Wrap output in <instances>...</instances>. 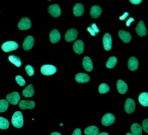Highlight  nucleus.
Listing matches in <instances>:
<instances>
[{
	"label": "nucleus",
	"instance_id": "5",
	"mask_svg": "<svg viewBox=\"0 0 148 135\" xmlns=\"http://www.w3.org/2000/svg\"><path fill=\"white\" fill-rule=\"evenodd\" d=\"M116 118L113 114L108 112L103 115L101 119V124L103 126L108 127L114 124L115 122Z\"/></svg>",
	"mask_w": 148,
	"mask_h": 135
},
{
	"label": "nucleus",
	"instance_id": "41",
	"mask_svg": "<svg viewBox=\"0 0 148 135\" xmlns=\"http://www.w3.org/2000/svg\"><path fill=\"white\" fill-rule=\"evenodd\" d=\"M133 135L132 134H131L130 132H128V133H127L126 134V135Z\"/></svg>",
	"mask_w": 148,
	"mask_h": 135
},
{
	"label": "nucleus",
	"instance_id": "32",
	"mask_svg": "<svg viewBox=\"0 0 148 135\" xmlns=\"http://www.w3.org/2000/svg\"><path fill=\"white\" fill-rule=\"evenodd\" d=\"M8 102L7 100H0V112H5L8 108Z\"/></svg>",
	"mask_w": 148,
	"mask_h": 135
},
{
	"label": "nucleus",
	"instance_id": "20",
	"mask_svg": "<svg viewBox=\"0 0 148 135\" xmlns=\"http://www.w3.org/2000/svg\"><path fill=\"white\" fill-rule=\"evenodd\" d=\"M75 80L78 83L82 84L89 82L90 78L88 74L84 73H80L77 74L75 76Z\"/></svg>",
	"mask_w": 148,
	"mask_h": 135
},
{
	"label": "nucleus",
	"instance_id": "4",
	"mask_svg": "<svg viewBox=\"0 0 148 135\" xmlns=\"http://www.w3.org/2000/svg\"><path fill=\"white\" fill-rule=\"evenodd\" d=\"M47 12L53 18H58L61 15V9L58 4H53L47 8Z\"/></svg>",
	"mask_w": 148,
	"mask_h": 135
},
{
	"label": "nucleus",
	"instance_id": "35",
	"mask_svg": "<svg viewBox=\"0 0 148 135\" xmlns=\"http://www.w3.org/2000/svg\"><path fill=\"white\" fill-rule=\"evenodd\" d=\"M143 129V130L146 132L147 134L148 133V119H145L142 123Z\"/></svg>",
	"mask_w": 148,
	"mask_h": 135
},
{
	"label": "nucleus",
	"instance_id": "3",
	"mask_svg": "<svg viewBox=\"0 0 148 135\" xmlns=\"http://www.w3.org/2000/svg\"><path fill=\"white\" fill-rule=\"evenodd\" d=\"M40 72L45 76L52 75L57 72V68L52 64H45L41 67Z\"/></svg>",
	"mask_w": 148,
	"mask_h": 135
},
{
	"label": "nucleus",
	"instance_id": "14",
	"mask_svg": "<svg viewBox=\"0 0 148 135\" xmlns=\"http://www.w3.org/2000/svg\"><path fill=\"white\" fill-rule=\"evenodd\" d=\"M49 39L52 44H56L61 40V34L57 29H53L49 34Z\"/></svg>",
	"mask_w": 148,
	"mask_h": 135
},
{
	"label": "nucleus",
	"instance_id": "39",
	"mask_svg": "<svg viewBox=\"0 0 148 135\" xmlns=\"http://www.w3.org/2000/svg\"><path fill=\"white\" fill-rule=\"evenodd\" d=\"M50 135H62V134L58 132H52Z\"/></svg>",
	"mask_w": 148,
	"mask_h": 135
},
{
	"label": "nucleus",
	"instance_id": "38",
	"mask_svg": "<svg viewBox=\"0 0 148 135\" xmlns=\"http://www.w3.org/2000/svg\"><path fill=\"white\" fill-rule=\"evenodd\" d=\"M128 15H129V13H127V12H125V14H124V15H123L122 16L120 17V18L123 17V19H122V20H124L126 17H128Z\"/></svg>",
	"mask_w": 148,
	"mask_h": 135
},
{
	"label": "nucleus",
	"instance_id": "13",
	"mask_svg": "<svg viewBox=\"0 0 148 135\" xmlns=\"http://www.w3.org/2000/svg\"><path fill=\"white\" fill-rule=\"evenodd\" d=\"M136 31L137 34L141 36V37H144L147 34V30L146 28L145 23L143 20H140L136 28Z\"/></svg>",
	"mask_w": 148,
	"mask_h": 135
},
{
	"label": "nucleus",
	"instance_id": "2",
	"mask_svg": "<svg viewBox=\"0 0 148 135\" xmlns=\"http://www.w3.org/2000/svg\"><path fill=\"white\" fill-rule=\"evenodd\" d=\"M19 47V44L17 42L13 41H7L2 44L1 46L2 50L8 53L12 51H15L17 50Z\"/></svg>",
	"mask_w": 148,
	"mask_h": 135
},
{
	"label": "nucleus",
	"instance_id": "26",
	"mask_svg": "<svg viewBox=\"0 0 148 135\" xmlns=\"http://www.w3.org/2000/svg\"><path fill=\"white\" fill-rule=\"evenodd\" d=\"M84 134L86 135H98L99 130L96 126H90L84 130Z\"/></svg>",
	"mask_w": 148,
	"mask_h": 135
},
{
	"label": "nucleus",
	"instance_id": "40",
	"mask_svg": "<svg viewBox=\"0 0 148 135\" xmlns=\"http://www.w3.org/2000/svg\"><path fill=\"white\" fill-rule=\"evenodd\" d=\"M98 135H109L108 132H101V133H100Z\"/></svg>",
	"mask_w": 148,
	"mask_h": 135
},
{
	"label": "nucleus",
	"instance_id": "11",
	"mask_svg": "<svg viewBox=\"0 0 148 135\" xmlns=\"http://www.w3.org/2000/svg\"><path fill=\"white\" fill-rule=\"evenodd\" d=\"M135 109H136L135 101L133 99L130 98L127 99L125 102V112L128 113V114H131L133 112H134Z\"/></svg>",
	"mask_w": 148,
	"mask_h": 135
},
{
	"label": "nucleus",
	"instance_id": "22",
	"mask_svg": "<svg viewBox=\"0 0 148 135\" xmlns=\"http://www.w3.org/2000/svg\"><path fill=\"white\" fill-rule=\"evenodd\" d=\"M83 67L85 70L90 72L93 69V64L91 58L88 56H86L83 59Z\"/></svg>",
	"mask_w": 148,
	"mask_h": 135
},
{
	"label": "nucleus",
	"instance_id": "19",
	"mask_svg": "<svg viewBox=\"0 0 148 135\" xmlns=\"http://www.w3.org/2000/svg\"><path fill=\"white\" fill-rule=\"evenodd\" d=\"M73 12L75 17L82 16L84 13V6L81 3H76L73 7Z\"/></svg>",
	"mask_w": 148,
	"mask_h": 135
},
{
	"label": "nucleus",
	"instance_id": "10",
	"mask_svg": "<svg viewBox=\"0 0 148 135\" xmlns=\"http://www.w3.org/2000/svg\"><path fill=\"white\" fill-rule=\"evenodd\" d=\"M34 45V38L33 36H28L23 41V48L24 51H28L30 50Z\"/></svg>",
	"mask_w": 148,
	"mask_h": 135
},
{
	"label": "nucleus",
	"instance_id": "31",
	"mask_svg": "<svg viewBox=\"0 0 148 135\" xmlns=\"http://www.w3.org/2000/svg\"><path fill=\"white\" fill-rule=\"evenodd\" d=\"M110 90V86L107 84H105V83H103L100 85L99 87V92L102 95L108 93Z\"/></svg>",
	"mask_w": 148,
	"mask_h": 135
},
{
	"label": "nucleus",
	"instance_id": "23",
	"mask_svg": "<svg viewBox=\"0 0 148 135\" xmlns=\"http://www.w3.org/2000/svg\"><path fill=\"white\" fill-rule=\"evenodd\" d=\"M35 89L33 85L32 84H29L23 90V96L25 98H29V97H33L34 95Z\"/></svg>",
	"mask_w": 148,
	"mask_h": 135
},
{
	"label": "nucleus",
	"instance_id": "30",
	"mask_svg": "<svg viewBox=\"0 0 148 135\" xmlns=\"http://www.w3.org/2000/svg\"><path fill=\"white\" fill-rule=\"evenodd\" d=\"M10 127L9 121L3 117H0V129L7 130Z\"/></svg>",
	"mask_w": 148,
	"mask_h": 135
},
{
	"label": "nucleus",
	"instance_id": "34",
	"mask_svg": "<svg viewBox=\"0 0 148 135\" xmlns=\"http://www.w3.org/2000/svg\"><path fill=\"white\" fill-rule=\"evenodd\" d=\"M15 80H16V81L17 83V84L19 85L20 86L23 87L26 84L25 80L21 75H17L15 78Z\"/></svg>",
	"mask_w": 148,
	"mask_h": 135
},
{
	"label": "nucleus",
	"instance_id": "37",
	"mask_svg": "<svg viewBox=\"0 0 148 135\" xmlns=\"http://www.w3.org/2000/svg\"><path fill=\"white\" fill-rule=\"evenodd\" d=\"M72 135H82V131L79 128H77L74 130L73 133Z\"/></svg>",
	"mask_w": 148,
	"mask_h": 135
},
{
	"label": "nucleus",
	"instance_id": "7",
	"mask_svg": "<svg viewBox=\"0 0 148 135\" xmlns=\"http://www.w3.org/2000/svg\"><path fill=\"white\" fill-rule=\"evenodd\" d=\"M6 99L8 102L10 103L12 105L16 106L21 100V96L18 92H13L7 95Z\"/></svg>",
	"mask_w": 148,
	"mask_h": 135
},
{
	"label": "nucleus",
	"instance_id": "15",
	"mask_svg": "<svg viewBox=\"0 0 148 135\" xmlns=\"http://www.w3.org/2000/svg\"><path fill=\"white\" fill-rule=\"evenodd\" d=\"M73 48L74 52L77 55H81L83 53L84 51V44L83 42V41L78 40L75 42L73 46Z\"/></svg>",
	"mask_w": 148,
	"mask_h": 135
},
{
	"label": "nucleus",
	"instance_id": "25",
	"mask_svg": "<svg viewBox=\"0 0 148 135\" xmlns=\"http://www.w3.org/2000/svg\"><path fill=\"white\" fill-rule=\"evenodd\" d=\"M131 131L133 135H142V127L138 123L132 124Z\"/></svg>",
	"mask_w": 148,
	"mask_h": 135
},
{
	"label": "nucleus",
	"instance_id": "27",
	"mask_svg": "<svg viewBox=\"0 0 148 135\" xmlns=\"http://www.w3.org/2000/svg\"><path fill=\"white\" fill-rule=\"evenodd\" d=\"M118 59L116 56H112L108 58V61L106 63V67L109 69L114 68L117 64Z\"/></svg>",
	"mask_w": 148,
	"mask_h": 135
},
{
	"label": "nucleus",
	"instance_id": "33",
	"mask_svg": "<svg viewBox=\"0 0 148 135\" xmlns=\"http://www.w3.org/2000/svg\"><path fill=\"white\" fill-rule=\"evenodd\" d=\"M25 70L29 76H33L34 75V69L32 65L29 64L27 65L25 67Z\"/></svg>",
	"mask_w": 148,
	"mask_h": 135
},
{
	"label": "nucleus",
	"instance_id": "28",
	"mask_svg": "<svg viewBox=\"0 0 148 135\" xmlns=\"http://www.w3.org/2000/svg\"><path fill=\"white\" fill-rule=\"evenodd\" d=\"M8 60L17 67H20L22 64V62L21 61V59H20V58L16 56L10 55L8 56Z\"/></svg>",
	"mask_w": 148,
	"mask_h": 135
},
{
	"label": "nucleus",
	"instance_id": "12",
	"mask_svg": "<svg viewBox=\"0 0 148 135\" xmlns=\"http://www.w3.org/2000/svg\"><path fill=\"white\" fill-rule=\"evenodd\" d=\"M19 107L22 110L33 109L35 107V102L32 100H22L19 103Z\"/></svg>",
	"mask_w": 148,
	"mask_h": 135
},
{
	"label": "nucleus",
	"instance_id": "9",
	"mask_svg": "<svg viewBox=\"0 0 148 135\" xmlns=\"http://www.w3.org/2000/svg\"><path fill=\"white\" fill-rule=\"evenodd\" d=\"M103 46L105 51H110L112 48V36L109 33H106L103 39Z\"/></svg>",
	"mask_w": 148,
	"mask_h": 135
},
{
	"label": "nucleus",
	"instance_id": "29",
	"mask_svg": "<svg viewBox=\"0 0 148 135\" xmlns=\"http://www.w3.org/2000/svg\"><path fill=\"white\" fill-rule=\"evenodd\" d=\"M87 31L92 36H95L100 32V30L97 26V24L95 22L91 24L90 27H88L87 28Z\"/></svg>",
	"mask_w": 148,
	"mask_h": 135
},
{
	"label": "nucleus",
	"instance_id": "24",
	"mask_svg": "<svg viewBox=\"0 0 148 135\" xmlns=\"http://www.w3.org/2000/svg\"><path fill=\"white\" fill-rule=\"evenodd\" d=\"M138 101L139 103L143 107L148 106V93L147 92H144L140 93L139 96Z\"/></svg>",
	"mask_w": 148,
	"mask_h": 135
},
{
	"label": "nucleus",
	"instance_id": "17",
	"mask_svg": "<svg viewBox=\"0 0 148 135\" xmlns=\"http://www.w3.org/2000/svg\"><path fill=\"white\" fill-rule=\"evenodd\" d=\"M119 36L121 40L125 44H128L131 42L132 35L131 33L124 30H121L119 31Z\"/></svg>",
	"mask_w": 148,
	"mask_h": 135
},
{
	"label": "nucleus",
	"instance_id": "6",
	"mask_svg": "<svg viewBox=\"0 0 148 135\" xmlns=\"http://www.w3.org/2000/svg\"><path fill=\"white\" fill-rule=\"evenodd\" d=\"M32 27V22L28 17H23L18 24V28L20 30H27Z\"/></svg>",
	"mask_w": 148,
	"mask_h": 135
},
{
	"label": "nucleus",
	"instance_id": "21",
	"mask_svg": "<svg viewBox=\"0 0 148 135\" xmlns=\"http://www.w3.org/2000/svg\"><path fill=\"white\" fill-rule=\"evenodd\" d=\"M102 8L99 6L94 5L91 7L90 11V15L91 18L97 19L100 16L102 13Z\"/></svg>",
	"mask_w": 148,
	"mask_h": 135
},
{
	"label": "nucleus",
	"instance_id": "18",
	"mask_svg": "<svg viewBox=\"0 0 148 135\" xmlns=\"http://www.w3.org/2000/svg\"><path fill=\"white\" fill-rule=\"evenodd\" d=\"M127 66L128 69L132 72L137 70L139 67V62L138 59L134 57H131L128 59Z\"/></svg>",
	"mask_w": 148,
	"mask_h": 135
},
{
	"label": "nucleus",
	"instance_id": "8",
	"mask_svg": "<svg viewBox=\"0 0 148 135\" xmlns=\"http://www.w3.org/2000/svg\"><path fill=\"white\" fill-rule=\"evenodd\" d=\"M78 35V32L77 29L74 28L70 29L65 34L64 39L68 42H71L77 39Z\"/></svg>",
	"mask_w": 148,
	"mask_h": 135
},
{
	"label": "nucleus",
	"instance_id": "16",
	"mask_svg": "<svg viewBox=\"0 0 148 135\" xmlns=\"http://www.w3.org/2000/svg\"><path fill=\"white\" fill-rule=\"evenodd\" d=\"M117 89L120 94L124 95L128 91V86L125 81L120 79L117 82Z\"/></svg>",
	"mask_w": 148,
	"mask_h": 135
},
{
	"label": "nucleus",
	"instance_id": "1",
	"mask_svg": "<svg viewBox=\"0 0 148 135\" xmlns=\"http://www.w3.org/2000/svg\"><path fill=\"white\" fill-rule=\"evenodd\" d=\"M12 124L17 129L22 128L24 125L23 114L20 111H16L12 117Z\"/></svg>",
	"mask_w": 148,
	"mask_h": 135
},
{
	"label": "nucleus",
	"instance_id": "36",
	"mask_svg": "<svg viewBox=\"0 0 148 135\" xmlns=\"http://www.w3.org/2000/svg\"><path fill=\"white\" fill-rule=\"evenodd\" d=\"M130 2L134 5H138L143 2L142 0H130Z\"/></svg>",
	"mask_w": 148,
	"mask_h": 135
}]
</instances>
